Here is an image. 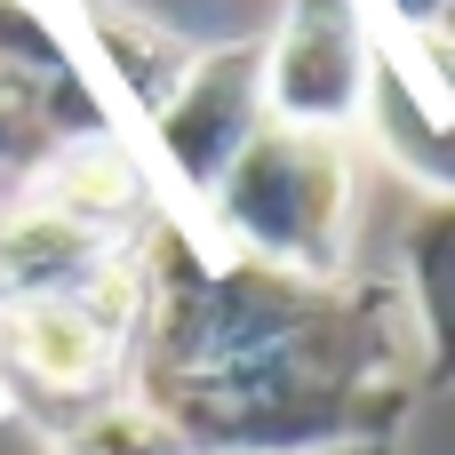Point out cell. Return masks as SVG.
Returning <instances> with one entry per match:
<instances>
[{
    "label": "cell",
    "mask_w": 455,
    "mask_h": 455,
    "mask_svg": "<svg viewBox=\"0 0 455 455\" xmlns=\"http://www.w3.org/2000/svg\"><path fill=\"white\" fill-rule=\"evenodd\" d=\"M352 216H360V144L344 136H296L256 128V144L224 168V184L184 216L216 256L288 272V280H344L352 264Z\"/></svg>",
    "instance_id": "6da1fadb"
},
{
    "label": "cell",
    "mask_w": 455,
    "mask_h": 455,
    "mask_svg": "<svg viewBox=\"0 0 455 455\" xmlns=\"http://www.w3.org/2000/svg\"><path fill=\"white\" fill-rule=\"evenodd\" d=\"M136 336H144V264L128 248L80 296L0 312V392H8V408L24 392V400L48 408V424H64L72 408H96V400L128 392Z\"/></svg>",
    "instance_id": "7a4b0ae2"
},
{
    "label": "cell",
    "mask_w": 455,
    "mask_h": 455,
    "mask_svg": "<svg viewBox=\"0 0 455 455\" xmlns=\"http://www.w3.org/2000/svg\"><path fill=\"white\" fill-rule=\"evenodd\" d=\"M264 120L296 136H360L368 72H376V16L368 0H272L256 32Z\"/></svg>",
    "instance_id": "3957f363"
},
{
    "label": "cell",
    "mask_w": 455,
    "mask_h": 455,
    "mask_svg": "<svg viewBox=\"0 0 455 455\" xmlns=\"http://www.w3.org/2000/svg\"><path fill=\"white\" fill-rule=\"evenodd\" d=\"M256 128H264L256 40H224V48H200V64L176 80V96H168L152 120H136L128 136H136V152H144L160 200H168L176 216H192V208L224 184V168L256 144Z\"/></svg>",
    "instance_id": "277c9868"
},
{
    "label": "cell",
    "mask_w": 455,
    "mask_h": 455,
    "mask_svg": "<svg viewBox=\"0 0 455 455\" xmlns=\"http://www.w3.org/2000/svg\"><path fill=\"white\" fill-rule=\"evenodd\" d=\"M352 144H368L424 200H455V48L440 32H384L376 24V72H368V104H360Z\"/></svg>",
    "instance_id": "5b68a950"
},
{
    "label": "cell",
    "mask_w": 455,
    "mask_h": 455,
    "mask_svg": "<svg viewBox=\"0 0 455 455\" xmlns=\"http://www.w3.org/2000/svg\"><path fill=\"white\" fill-rule=\"evenodd\" d=\"M24 200H40L48 216H64V224H80L96 240H120V248H136L168 216V200H160V184H152V168H144V152H136L128 128L56 144L24 176Z\"/></svg>",
    "instance_id": "8992f818"
},
{
    "label": "cell",
    "mask_w": 455,
    "mask_h": 455,
    "mask_svg": "<svg viewBox=\"0 0 455 455\" xmlns=\"http://www.w3.org/2000/svg\"><path fill=\"white\" fill-rule=\"evenodd\" d=\"M64 8H72V40H80L88 80L104 88V104H112L128 128L152 120V112L176 96V80L200 64V48H192L184 32H168V24L136 16V8H112V0H64Z\"/></svg>",
    "instance_id": "52a82bcc"
},
{
    "label": "cell",
    "mask_w": 455,
    "mask_h": 455,
    "mask_svg": "<svg viewBox=\"0 0 455 455\" xmlns=\"http://www.w3.org/2000/svg\"><path fill=\"white\" fill-rule=\"evenodd\" d=\"M400 304L416 336V384L455 392V200H424L400 248Z\"/></svg>",
    "instance_id": "ba28073f"
},
{
    "label": "cell",
    "mask_w": 455,
    "mask_h": 455,
    "mask_svg": "<svg viewBox=\"0 0 455 455\" xmlns=\"http://www.w3.org/2000/svg\"><path fill=\"white\" fill-rule=\"evenodd\" d=\"M48 455H192V448L152 400L112 392V400L72 408L64 424H48Z\"/></svg>",
    "instance_id": "9c48e42d"
},
{
    "label": "cell",
    "mask_w": 455,
    "mask_h": 455,
    "mask_svg": "<svg viewBox=\"0 0 455 455\" xmlns=\"http://www.w3.org/2000/svg\"><path fill=\"white\" fill-rule=\"evenodd\" d=\"M80 64L64 0H0V88H40Z\"/></svg>",
    "instance_id": "30bf717a"
},
{
    "label": "cell",
    "mask_w": 455,
    "mask_h": 455,
    "mask_svg": "<svg viewBox=\"0 0 455 455\" xmlns=\"http://www.w3.org/2000/svg\"><path fill=\"white\" fill-rule=\"evenodd\" d=\"M368 16L384 32H432L440 24V0H368Z\"/></svg>",
    "instance_id": "8fae6325"
},
{
    "label": "cell",
    "mask_w": 455,
    "mask_h": 455,
    "mask_svg": "<svg viewBox=\"0 0 455 455\" xmlns=\"http://www.w3.org/2000/svg\"><path fill=\"white\" fill-rule=\"evenodd\" d=\"M312 455H400V440H336V448H312Z\"/></svg>",
    "instance_id": "7c38bea8"
},
{
    "label": "cell",
    "mask_w": 455,
    "mask_h": 455,
    "mask_svg": "<svg viewBox=\"0 0 455 455\" xmlns=\"http://www.w3.org/2000/svg\"><path fill=\"white\" fill-rule=\"evenodd\" d=\"M432 32H440V40L455 48V0H440V24H432Z\"/></svg>",
    "instance_id": "4fadbf2b"
},
{
    "label": "cell",
    "mask_w": 455,
    "mask_h": 455,
    "mask_svg": "<svg viewBox=\"0 0 455 455\" xmlns=\"http://www.w3.org/2000/svg\"><path fill=\"white\" fill-rule=\"evenodd\" d=\"M16 192H24V184H16V176H8V168H0V200H16Z\"/></svg>",
    "instance_id": "5bb4252c"
},
{
    "label": "cell",
    "mask_w": 455,
    "mask_h": 455,
    "mask_svg": "<svg viewBox=\"0 0 455 455\" xmlns=\"http://www.w3.org/2000/svg\"><path fill=\"white\" fill-rule=\"evenodd\" d=\"M216 455H232V448H216Z\"/></svg>",
    "instance_id": "9a60e30c"
}]
</instances>
